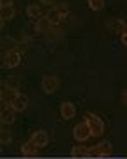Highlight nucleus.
<instances>
[{"instance_id": "6ab92c4d", "label": "nucleus", "mask_w": 127, "mask_h": 159, "mask_svg": "<svg viewBox=\"0 0 127 159\" xmlns=\"http://www.w3.org/2000/svg\"><path fill=\"white\" fill-rule=\"evenodd\" d=\"M88 7L92 11H101L104 7V0H88Z\"/></svg>"}, {"instance_id": "f03ea898", "label": "nucleus", "mask_w": 127, "mask_h": 159, "mask_svg": "<svg viewBox=\"0 0 127 159\" xmlns=\"http://www.w3.org/2000/svg\"><path fill=\"white\" fill-rule=\"evenodd\" d=\"M85 122L90 127V133H92L94 138H101L104 134V122L101 117H97L95 113H85Z\"/></svg>"}, {"instance_id": "f8f14e48", "label": "nucleus", "mask_w": 127, "mask_h": 159, "mask_svg": "<svg viewBox=\"0 0 127 159\" xmlns=\"http://www.w3.org/2000/svg\"><path fill=\"white\" fill-rule=\"evenodd\" d=\"M11 106H12V110H14L16 113H20V111H25V110H27V106H28V99H27V96L20 94V96L14 99V102H12Z\"/></svg>"}, {"instance_id": "dca6fc26", "label": "nucleus", "mask_w": 127, "mask_h": 159, "mask_svg": "<svg viewBox=\"0 0 127 159\" xmlns=\"http://www.w3.org/2000/svg\"><path fill=\"white\" fill-rule=\"evenodd\" d=\"M25 12H27V16L32 18V20H39V18H42V9H41V6H37V4L28 6Z\"/></svg>"}, {"instance_id": "423d86ee", "label": "nucleus", "mask_w": 127, "mask_h": 159, "mask_svg": "<svg viewBox=\"0 0 127 159\" xmlns=\"http://www.w3.org/2000/svg\"><path fill=\"white\" fill-rule=\"evenodd\" d=\"M20 64H21V55H20V51L9 50V51L4 53V67L14 69V67H18Z\"/></svg>"}, {"instance_id": "ddd939ff", "label": "nucleus", "mask_w": 127, "mask_h": 159, "mask_svg": "<svg viewBox=\"0 0 127 159\" xmlns=\"http://www.w3.org/2000/svg\"><path fill=\"white\" fill-rule=\"evenodd\" d=\"M16 14V9L14 6H7V7H0V18H2V25H6L11 18H14Z\"/></svg>"}, {"instance_id": "aec40b11", "label": "nucleus", "mask_w": 127, "mask_h": 159, "mask_svg": "<svg viewBox=\"0 0 127 159\" xmlns=\"http://www.w3.org/2000/svg\"><path fill=\"white\" fill-rule=\"evenodd\" d=\"M14 0H0V7H7V6H12Z\"/></svg>"}, {"instance_id": "7ed1b4c3", "label": "nucleus", "mask_w": 127, "mask_h": 159, "mask_svg": "<svg viewBox=\"0 0 127 159\" xmlns=\"http://www.w3.org/2000/svg\"><path fill=\"white\" fill-rule=\"evenodd\" d=\"M67 16H69V11H67L65 6H57V7H53L51 11L46 12V18L51 21V25H58V23L64 21Z\"/></svg>"}, {"instance_id": "2eb2a0df", "label": "nucleus", "mask_w": 127, "mask_h": 159, "mask_svg": "<svg viewBox=\"0 0 127 159\" xmlns=\"http://www.w3.org/2000/svg\"><path fill=\"white\" fill-rule=\"evenodd\" d=\"M108 29L122 35L124 32H127V25H125V21H124V20H115V21L108 23Z\"/></svg>"}, {"instance_id": "a211bd4d", "label": "nucleus", "mask_w": 127, "mask_h": 159, "mask_svg": "<svg viewBox=\"0 0 127 159\" xmlns=\"http://www.w3.org/2000/svg\"><path fill=\"white\" fill-rule=\"evenodd\" d=\"M11 140H12V136H11V133L7 129H2L0 131V143L6 147V145H11Z\"/></svg>"}, {"instance_id": "4be33fe9", "label": "nucleus", "mask_w": 127, "mask_h": 159, "mask_svg": "<svg viewBox=\"0 0 127 159\" xmlns=\"http://www.w3.org/2000/svg\"><path fill=\"white\" fill-rule=\"evenodd\" d=\"M41 2H42V4H48V6H51L55 0H41Z\"/></svg>"}, {"instance_id": "412c9836", "label": "nucleus", "mask_w": 127, "mask_h": 159, "mask_svg": "<svg viewBox=\"0 0 127 159\" xmlns=\"http://www.w3.org/2000/svg\"><path fill=\"white\" fill-rule=\"evenodd\" d=\"M120 39H122V44L127 46V32H124V34L120 35Z\"/></svg>"}, {"instance_id": "f257e3e1", "label": "nucleus", "mask_w": 127, "mask_h": 159, "mask_svg": "<svg viewBox=\"0 0 127 159\" xmlns=\"http://www.w3.org/2000/svg\"><path fill=\"white\" fill-rule=\"evenodd\" d=\"M18 96H20V92H18V89H16V81H4L2 90H0L2 106H11Z\"/></svg>"}, {"instance_id": "6e6552de", "label": "nucleus", "mask_w": 127, "mask_h": 159, "mask_svg": "<svg viewBox=\"0 0 127 159\" xmlns=\"http://www.w3.org/2000/svg\"><path fill=\"white\" fill-rule=\"evenodd\" d=\"M32 142L37 145L39 148H44L50 143V136H48V133L44 129H37V131H34V134H32V138H30Z\"/></svg>"}, {"instance_id": "9b49d317", "label": "nucleus", "mask_w": 127, "mask_h": 159, "mask_svg": "<svg viewBox=\"0 0 127 159\" xmlns=\"http://www.w3.org/2000/svg\"><path fill=\"white\" fill-rule=\"evenodd\" d=\"M37 154H39V147H37L32 140H30V142H25L23 145H21V156H23V157H35Z\"/></svg>"}, {"instance_id": "1a4fd4ad", "label": "nucleus", "mask_w": 127, "mask_h": 159, "mask_svg": "<svg viewBox=\"0 0 127 159\" xmlns=\"http://www.w3.org/2000/svg\"><path fill=\"white\" fill-rule=\"evenodd\" d=\"M60 115H62V119H64V120L74 119V115H76V106H74V104H72L71 101H64V102H62V106H60Z\"/></svg>"}, {"instance_id": "9d476101", "label": "nucleus", "mask_w": 127, "mask_h": 159, "mask_svg": "<svg viewBox=\"0 0 127 159\" xmlns=\"http://www.w3.org/2000/svg\"><path fill=\"white\" fill-rule=\"evenodd\" d=\"M16 115V111L12 110V106H2V110H0V122L2 124H12L14 122V117Z\"/></svg>"}, {"instance_id": "20e7f679", "label": "nucleus", "mask_w": 127, "mask_h": 159, "mask_svg": "<svg viewBox=\"0 0 127 159\" xmlns=\"http://www.w3.org/2000/svg\"><path fill=\"white\" fill-rule=\"evenodd\" d=\"M113 154V147L110 142H101L90 148V157H108Z\"/></svg>"}, {"instance_id": "0eeeda50", "label": "nucleus", "mask_w": 127, "mask_h": 159, "mask_svg": "<svg viewBox=\"0 0 127 159\" xmlns=\"http://www.w3.org/2000/svg\"><path fill=\"white\" fill-rule=\"evenodd\" d=\"M58 85H60V81H58V78L57 76H53V74L44 76V78H42V83H41L44 94H53V92H57Z\"/></svg>"}, {"instance_id": "39448f33", "label": "nucleus", "mask_w": 127, "mask_h": 159, "mask_svg": "<svg viewBox=\"0 0 127 159\" xmlns=\"http://www.w3.org/2000/svg\"><path fill=\"white\" fill-rule=\"evenodd\" d=\"M72 134H74V140L76 142H80V143H85L88 138H92V133H90V127L87 125V122H80V124H76Z\"/></svg>"}, {"instance_id": "4468645a", "label": "nucleus", "mask_w": 127, "mask_h": 159, "mask_svg": "<svg viewBox=\"0 0 127 159\" xmlns=\"http://www.w3.org/2000/svg\"><path fill=\"white\" fill-rule=\"evenodd\" d=\"M71 156L74 159L87 157V156H90V148H87L85 145H74V147L71 148Z\"/></svg>"}, {"instance_id": "f3484780", "label": "nucleus", "mask_w": 127, "mask_h": 159, "mask_svg": "<svg viewBox=\"0 0 127 159\" xmlns=\"http://www.w3.org/2000/svg\"><path fill=\"white\" fill-rule=\"evenodd\" d=\"M51 27H53L51 21H50L46 16H44V18H39V20L35 21V30H37V32H48Z\"/></svg>"}]
</instances>
